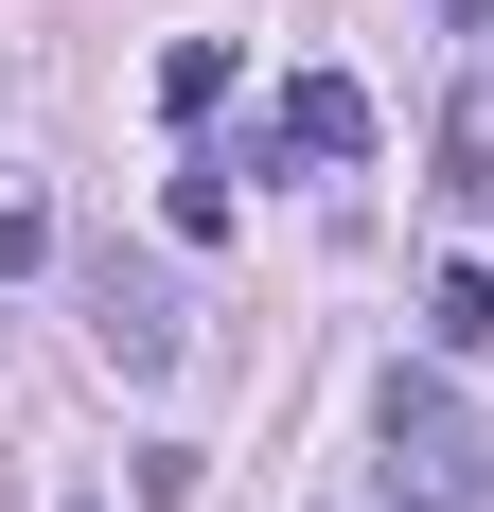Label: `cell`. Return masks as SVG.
I'll return each mask as SVG.
<instances>
[{"mask_svg":"<svg viewBox=\"0 0 494 512\" xmlns=\"http://www.w3.org/2000/svg\"><path fill=\"white\" fill-rule=\"evenodd\" d=\"M371 442H389L371 477H389L406 512H494V424L459 407L442 371H389V389H371Z\"/></svg>","mask_w":494,"mask_h":512,"instance_id":"cell-1","label":"cell"},{"mask_svg":"<svg viewBox=\"0 0 494 512\" xmlns=\"http://www.w3.org/2000/svg\"><path fill=\"white\" fill-rule=\"evenodd\" d=\"M71 283H89V336H106V371H142V389H159V371L195 354V318H177V265H142V248H89Z\"/></svg>","mask_w":494,"mask_h":512,"instance_id":"cell-2","label":"cell"},{"mask_svg":"<svg viewBox=\"0 0 494 512\" xmlns=\"http://www.w3.org/2000/svg\"><path fill=\"white\" fill-rule=\"evenodd\" d=\"M265 159H318V177H336V159H371V89H353V71H283ZM265 159H247V177H265Z\"/></svg>","mask_w":494,"mask_h":512,"instance_id":"cell-3","label":"cell"},{"mask_svg":"<svg viewBox=\"0 0 494 512\" xmlns=\"http://www.w3.org/2000/svg\"><path fill=\"white\" fill-rule=\"evenodd\" d=\"M230 177L247 159H177V177H159V230H177V248H230Z\"/></svg>","mask_w":494,"mask_h":512,"instance_id":"cell-4","label":"cell"},{"mask_svg":"<svg viewBox=\"0 0 494 512\" xmlns=\"http://www.w3.org/2000/svg\"><path fill=\"white\" fill-rule=\"evenodd\" d=\"M230 89H247V53H230V36H177V53H159V106H177V124H212Z\"/></svg>","mask_w":494,"mask_h":512,"instance_id":"cell-5","label":"cell"},{"mask_svg":"<svg viewBox=\"0 0 494 512\" xmlns=\"http://www.w3.org/2000/svg\"><path fill=\"white\" fill-rule=\"evenodd\" d=\"M424 354H494V265H442L424 283Z\"/></svg>","mask_w":494,"mask_h":512,"instance_id":"cell-6","label":"cell"},{"mask_svg":"<svg viewBox=\"0 0 494 512\" xmlns=\"http://www.w3.org/2000/svg\"><path fill=\"white\" fill-rule=\"evenodd\" d=\"M18 265H53V212L36 195H0V283H18Z\"/></svg>","mask_w":494,"mask_h":512,"instance_id":"cell-7","label":"cell"},{"mask_svg":"<svg viewBox=\"0 0 494 512\" xmlns=\"http://www.w3.org/2000/svg\"><path fill=\"white\" fill-rule=\"evenodd\" d=\"M442 18H459V36H477V18H494V0H442Z\"/></svg>","mask_w":494,"mask_h":512,"instance_id":"cell-8","label":"cell"}]
</instances>
